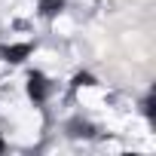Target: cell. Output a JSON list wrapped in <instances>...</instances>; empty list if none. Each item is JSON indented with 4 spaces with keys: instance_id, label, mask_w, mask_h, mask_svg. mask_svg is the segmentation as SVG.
Returning <instances> with one entry per match:
<instances>
[{
    "instance_id": "cell-1",
    "label": "cell",
    "mask_w": 156,
    "mask_h": 156,
    "mask_svg": "<svg viewBox=\"0 0 156 156\" xmlns=\"http://www.w3.org/2000/svg\"><path fill=\"white\" fill-rule=\"evenodd\" d=\"M76 101H80V107H89V110H107V89L92 80H83L76 86Z\"/></svg>"
},
{
    "instance_id": "cell-2",
    "label": "cell",
    "mask_w": 156,
    "mask_h": 156,
    "mask_svg": "<svg viewBox=\"0 0 156 156\" xmlns=\"http://www.w3.org/2000/svg\"><path fill=\"white\" fill-rule=\"evenodd\" d=\"M73 31H76V19H73L70 12L61 9V12L52 16V34H58V37H70Z\"/></svg>"
},
{
    "instance_id": "cell-3",
    "label": "cell",
    "mask_w": 156,
    "mask_h": 156,
    "mask_svg": "<svg viewBox=\"0 0 156 156\" xmlns=\"http://www.w3.org/2000/svg\"><path fill=\"white\" fill-rule=\"evenodd\" d=\"M34 64H37V67H49V64H55V55H52L49 49H40V52L34 55Z\"/></svg>"
},
{
    "instance_id": "cell-4",
    "label": "cell",
    "mask_w": 156,
    "mask_h": 156,
    "mask_svg": "<svg viewBox=\"0 0 156 156\" xmlns=\"http://www.w3.org/2000/svg\"><path fill=\"white\" fill-rule=\"evenodd\" d=\"M101 147H104L107 153H119V150H126V144H119V141H104Z\"/></svg>"
}]
</instances>
